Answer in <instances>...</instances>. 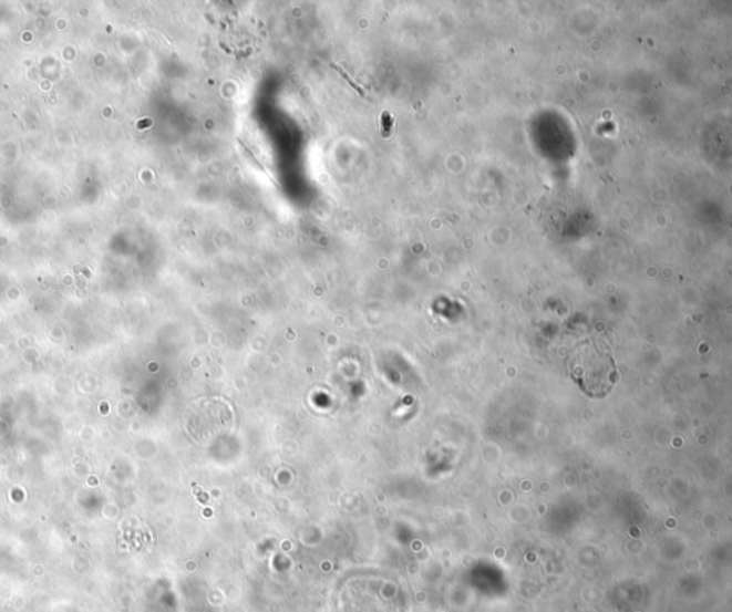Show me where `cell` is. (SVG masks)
<instances>
[{
	"mask_svg": "<svg viewBox=\"0 0 732 612\" xmlns=\"http://www.w3.org/2000/svg\"><path fill=\"white\" fill-rule=\"evenodd\" d=\"M333 70H337L341 75L343 76V80H346L348 83H351V86L353 90H355L358 93H361V95H365V91H363V87L360 85V83H357L355 81L352 80L350 73H348L343 68L337 65V63H332Z\"/></svg>",
	"mask_w": 732,
	"mask_h": 612,
	"instance_id": "7a4b0ae2",
	"label": "cell"
},
{
	"mask_svg": "<svg viewBox=\"0 0 732 612\" xmlns=\"http://www.w3.org/2000/svg\"><path fill=\"white\" fill-rule=\"evenodd\" d=\"M571 378L591 396H604L617 381L616 362L602 342H584L569 360Z\"/></svg>",
	"mask_w": 732,
	"mask_h": 612,
	"instance_id": "6da1fadb",
	"label": "cell"
}]
</instances>
